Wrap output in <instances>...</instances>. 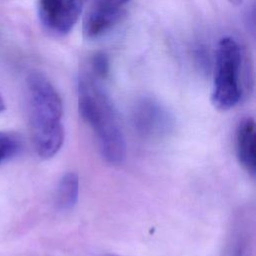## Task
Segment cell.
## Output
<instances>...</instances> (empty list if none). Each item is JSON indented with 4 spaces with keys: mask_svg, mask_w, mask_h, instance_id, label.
I'll return each instance as SVG.
<instances>
[{
    "mask_svg": "<svg viewBox=\"0 0 256 256\" xmlns=\"http://www.w3.org/2000/svg\"><path fill=\"white\" fill-rule=\"evenodd\" d=\"M79 178L74 172L65 173L59 180L56 188L55 202L60 210H70L78 202Z\"/></svg>",
    "mask_w": 256,
    "mask_h": 256,
    "instance_id": "ba28073f",
    "label": "cell"
},
{
    "mask_svg": "<svg viewBox=\"0 0 256 256\" xmlns=\"http://www.w3.org/2000/svg\"><path fill=\"white\" fill-rule=\"evenodd\" d=\"M4 110H5V102H4L3 97H2L1 94H0V113H1L2 111H4Z\"/></svg>",
    "mask_w": 256,
    "mask_h": 256,
    "instance_id": "7c38bea8",
    "label": "cell"
},
{
    "mask_svg": "<svg viewBox=\"0 0 256 256\" xmlns=\"http://www.w3.org/2000/svg\"><path fill=\"white\" fill-rule=\"evenodd\" d=\"M229 256H245V247L242 240L238 239L231 249Z\"/></svg>",
    "mask_w": 256,
    "mask_h": 256,
    "instance_id": "8fae6325",
    "label": "cell"
},
{
    "mask_svg": "<svg viewBox=\"0 0 256 256\" xmlns=\"http://www.w3.org/2000/svg\"><path fill=\"white\" fill-rule=\"evenodd\" d=\"M235 153L242 168L254 177L256 173V135L255 122L252 117H245L237 124Z\"/></svg>",
    "mask_w": 256,
    "mask_h": 256,
    "instance_id": "52a82bcc",
    "label": "cell"
},
{
    "mask_svg": "<svg viewBox=\"0 0 256 256\" xmlns=\"http://www.w3.org/2000/svg\"><path fill=\"white\" fill-rule=\"evenodd\" d=\"M88 0H37L41 25L53 35L68 34L77 23Z\"/></svg>",
    "mask_w": 256,
    "mask_h": 256,
    "instance_id": "277c9868",
    "label": "cell"
},
{
    "mask_svg": "<svg viewBox=\"0 0 256 256\" xmlns=\"http://www.w3.org/2000/svg\"><path fill=\"white\" fill-rule=\"evenodd\" d=\"M21 148L22 141L16 133L0 131V164L17 155Z\"/></svg>",
    "mask_w": 256,
    "mask_h": 256,
    "instance_id": "9c48e42d",
    "label": "cell"
},
{
    "mask_svg": "<svg viewBox=\"0 0 256 256\" xmlns=\"http://www.w3.org/2000/svg\"><path fill=\"white\" fill-rule=\"evenodd\" d=\"M89 70L80 74L77 84L78 109L92 129L106 162L121 164L126 157V142L113 104Z\"/></svg>",
    "mask_w": 256,
    "mask_h": 256,
    "instance_id": "6da1fadb",
    "label": "cell"
},
{
    "mask_svg": "<svg viewBox=\"0 0 256 256\" xmlns=\"http://www.w3.org/2000/svg\"><path fill=\"white\" fill-rule=\"evenodd\" d=\"M105 256H119V255H114V254H108V255H105Z\"/></svg>",
    "mask_w": 256,
    "mask_h": 256,
    "instance_id": "5bb4252c",
    "label": "cell"
},
{
    "mask_svg": "<svg viewBox=\"0 0 256 256\" xmlns=\"http://www.w3.org/2000/svg\"><path fill=\"white\" fill-rule=\"evenodd\" d=\"M89 71L99 79L106 78L110 71V62L108 56L103 52L94 54L90 60Z\"/></svg>",
    "mask_w": 256,
    "mask_h": 256,
    "instance_id": "30bf717a",
    "label": "cell"
},
{
    "mask_svg": "<svg viewBox=\"0 0 256 256\" xmlns=\"http://www.w3.org/2000/svg\"><path fill=\"white\" fill-rule=\"evenodd\" d=\"M28 118L32 142L43 159L55 156L64 142L62 99L41 72H31L26 79Z\"/></svg>",
    "mask_w": 256,
    "mask_h": 256,
    "instance_id": "7a4b0ae2",
    "label": "cell"
},
{
    "mask_svg": "<svg viewBox=\"0 0 256 256\" xmlns=\"http://www.w3.org/2000/svg\"><path fill=\"white\" fill-rule=\"evenodd\" d=\"M231 4H233V5H235V6H238V5H241L242 4V2H243V0H228Z\"/></svg>",
    "mask_w": 256,
    "mask_h": 256,
    "instance_id": "4fadbf2b",
    "label": "cell"
},
{
    "mask_svg": "<svg viewBox=\"0 0 256 256\" xmlns=\"http://www.w3.org/2000/svg\"><path fill=\"white\" fill-rule=\"evenodd\" d=\"M131 123L136 133L145 139L161 138L173 127L169 112L151 97H143L136 101L131 111Z\"/></svg>",
    "mask_w": 256,
    "mask_h": 256,
    "instance_id": "5b68a950",
    "label": "cell"
},
{
    "mask_svg": "<svg viewBox=\"0 0 256 256\" xmlns=\"http://www.w3.org/2000/svg\"><path fill=\"white\" fill-rule=\"evenodd\" d=\"M131 0H91L82 20L83 36L97 39L110 31L125 13Z\"/></svg>",
    "mask_w": 256,
    "mask_h": 256,
    "instance_id": "8992f818",
    "label": "cell"
},
{
    "mask_svg": "<svg viewBox=\"0 0 256 256\" xmlns=\"http://www.w3.org/2000/svg\"><path fill=\"white\" fill-rule=\"evenodd\" d=\"M242 51L238 42L230 36L220 39L215 53L211 102L222 111L236 106L242 97Z\"/></svg>",
    "mask_w": 256,
    "mask_h": 256,
    "instance_id": "3957f363",
    "label": "cell"
}]
</instances>
